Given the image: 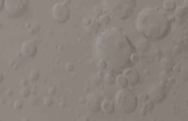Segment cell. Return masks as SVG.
I'll return each mask as SVG.
<instances>
[{
  "mask_svg": "<svg viewBox=\"0 0 188 121\" xmlns=\"http://www.w3.org/2000/svg\"><path fill=\"white\" fill-rule=\"evenodd\" d=\"M22 106H23V102L19 100V99H18V100L15 101V103H14V108H15L16 109H20V108H22Z\"/></svg>",
  "mask_w": 188,
  "mask_h": 121,
  "instance_id": "29",
  "label": "cell"
},
{
  "mask_svg": "<svg viewBox=\"0 0 188 121\" xmlns=\"http://www.w3.org/2000/svg\"><path fill=\"white\" fill-rule=\"evenodd\" d=\"M39 28H36V26H31L30 28H28V31H30L31 34H34L36 31H38Z\"/></svg>",
  "mask_w": 188,
  "mask_h": 121,
  "instance_id": "32",
  "label": "cell"
},
{
  "mask_svg": "<svg viewBox=\"0 0 188 121\" xmlns=\"http://www.w3.org/2000/svg\"><path fill=\"white\" fill-rule=\"evenodd\" d=\"M38 47L36 42L32 40H28L24 41L20 47V52L28 58H32L37 53Z\"/></svg>",
  "mask_w": 188,
  "mask_h": 121,
  "instance_id": "8",
  "label": "cell"
},
{
  "mask_svg": "<svg viewBox=\"0 0 188 121\" xmlns=\"http://www.w3.org/2000/svg\"><path fill=\"white\" fill-rule=\"evenodd\" d=\"M153 105H154V103L151 101L150 99H148L146 102L143 103V106H142V108L144 109H146L147 111H150V110H153Z\"/></svg>",
  "mask_w": 188,
  "mask_h": 121,
  "instance_id": "21",
  "label": "cell"
},
{
  "mask_svg": "<svg viewBox=\"0 0 188 121\" xmlns=\"http://www.w3.org/2000/svg\"><path fill=\"white\" fill-rule=\"evenodd\" d=\"M165 83L166 82H159L156 83L151 84L148 89V96L149 99H150L153 103H161L164 100L166 96V90H165Z\"/></svg>",
  "mask_w": 188,
  "mask_h": 121,
  "instance_id": "6",
  "label": "cell"
},
{
  "mask_svg": "<svg viewBox=\"0 0 188 121\" xmlns=\"http://www.w3.org/2000/svg\"><path fill=\"white\" fill-rule=\"evenodd\" d=\"M28 2L24 0H8L5 3V12L9 17H18L27 10Z\"/></svg>",
  "mask_w": 188,
  "mask_h": 121,
  "instance_id": "5",
  "label": "cell"
},
{
  "mask_svg": "<svg viewBox=\"0 0 188 121\" xmlns=\"http://www.w3.org/2000/svg\"><path fill=\"white\" fill-rule=\"evenodd\" d=\"M172 50L173 53H179V52H180V48H179L178 46L175 47V48H173V49H172Z\"/></svg>",
  "mask_w": 188,
  "mask_h": 121,
  "instance_id": "39",
  "label": "cell"
},
{
  "mask_svg": "<svg viewBox=\"0 0 188 121\" xmlns=\"http://www.w3.org/2000/svg\"><path fill=\"white\" fill-rule=\"evenodd\" d=\"M22 121H30V119L28 117H24V118H22Z\"/></svg>",
  "mask_w": 188,
  "mask_h": 121,
  "instance_id": "46",
  "label": "cell"
},
{
  "mask_svg": "<svg viewBox=\"0 0 188 121\" xmlns=\"http://www.w3.org/2000/svg\"><path fill=\"white\" fill-rule=\"evenodd\" d=\"M48 93H49L50 95H52V96L55 95V93H56V88H55L54 86L50 87V88H49V90H48Z\"/></svg>",
  "mask_w": 188,
  "mask_h": 121,
  "instance_id": "33",
  "label": "cell"
},
{
  "mask_svg": "<svg viewBox=\"0 0 188 121\" xmlns=\"http://www.w3.org/2000/svg\"><path fill=\"white\" fill-rule=\"evenodd\" d=\"M37 103H38V99L36 98L35 96L32 97L31 100V105H35V104H37Z\"/></svg>",
  "mask_w": 188,
  "mask_h": 121,
  "instance_id": "37",
  "label": "cell"
},
{
  "mask_svg": "<svg viewBox=\"0 0 188 121\" xmlns=\"http://www.w3.org/2000/svg\"><path fill=\"white\" fill-rule=\"evenodd\" d=\"M115 105L123 113L129 114L133 112L138 105V98L128 88L119 89L115 95Z\"/></svg>",
  "mask_w": 188,
  "mask_h": 121,
  "instance_id": "4",
  "label": "cell"
},
{
  "mask_svg": "<svg viewBox=\"0 0 188 121\" xmlns=\"http://www.w3.org/2000/svg\"><path fill=\"white\" fill-rule=\"evenodd\" d=\"M104 8L108 16L116 19H125L131 15L135 6V0H106L103 2Z\"/></svg>",
  "mask_w": 188,
  "mask_h": 121,
  "instance_id": "3",
  "label": "cell"
},
{
  "mask_svg": "<svg viewBox=\"0 0 188 121\" xmlns=\"http://www.w3.org/2000/svg\"><path fill=\"white\" fill-rule=\"evenodd\" d=\"M79 103L80 104H82V103H86V98H84V97H80V99H79Z\"/></svg>",
  "mask_w": 188,
  "mask_h": 121,
  "instance_id": "43",
  "label": "cell"
},
{
  "mask_svg": "<svg viewBox=\"0 0 188 121\" xmlns=\"http://www.w3.org/2000/svg\"><path fill=\"white\" fill-rule=\"evenodd\" d=\"M101 74L99 73V74H94L93 75V77H92V83H94V84H99L100 83V82H101V75H100Z\"/></svg>",
  "mask_w": 188,
  "mask_h": 121,
  "instance_id": "23",
  "label": "cell"
},
{
  "mask_svg": "<svg viewBox=\"0 0 188 121\" xmlns=\"http://www.w3.org/2000/svg\"><path fill=\"white\" fill-rule=\"evenodd\" d=\"M172 70L175 71V72H179V71H180V64H179V63H177L176 65H175V67H173Z\"/></svg>",
  "mask_w": 188,
  "mask_h": 121,
  "instance_id": "41",
  "label": "cell"
},
{
  "mask_svg": "<svg viewBox=\"0 0 188 121\" xmlns=\"http://www.w3.org/2000/svg\"><path fill=\"white\" fill-rule=\"evenodd\" d=\"M66 104H67L66 100L62 97V100H61V102L59 103L60 106H61V108H65V106H66Z\"/></svg>",
  "mask_w": 188,
  "mask_h": 121,
  "instance_id": "34",
  "label": "cell"
},
{
  "mask_svg": "<svg viewBox=\"0 0 188 121\" xmlns=\"http://www.w3.org/2000/svg\"><path fill=\"white\" fill-rule=\"evenodd\" d=\"M138 30L147 39L160 40L170 30V22L165 14L158 8H143L137 16Z\"/></svg>",
  "mask_w": 188,
  "mask_h": 121,
  "instance_id": "2",
  "label": "cell"
},
{
  "mask_svg": "<svg viewBox=\"0 0 188 121\" xmlns=\"http://www.w3.org/2000/svg\"><path fill=\"white\" fill-rule=\"evenodd\" d=\"M175 14L178 17H184L186 14V8H184L183 6H179L175 8Z\"/></svg>",
  "mask_w": 188,
  "mask_h": 121,
  "instance_id": "19",
  "label": "cell"
},
{
  "mask_svg": "<svg viewBox=\"0 0 188 121\" xmlns=\"http://www.w3.org/2000/svg\"><path fill=\"white\" fill-rule=\"evenodd\" d=\"M160 76H161V79L162 81L163 82H167L168 79H169V74H168V72H166V71H162V73H160Z\"/></svg>",
  "mask_w": 188,
  "mask_h": 121,
  "instance_id": "25",
  "label": "cell"
},
{
  "mask_svg": "<svg viewBox=\"0 0 188 121\" xmlns=\"http://www.w3.org/2000/svg\"><path fill=\"white\" fill-rule=\"evenodd\" d=\"M52 97L47 96V97H45L44 99H43V105H44L45 106H50V105H52Z\"/></svg>",
  "mask_w": 188,
  "mask_h": 121,
  "instance_id": "27",
  "label": "cell"
},
{
  "mask_svg": "<svg viewBox=\"0 0 188 121\" xmlns=\"http://www.w3.org/2000/svg\"><path fill=\"white\" fill-rule=\"evenodd\" d=\"M35 92H36V88H34V89L31 90V93H32V94H35Z\"/></svg>",
  "mask_w": 188,
  "mask_h": 121,
  "instance_id": "47",
  "label": "cell"
},
{
  "mask_svg": "<svg viewBox=\"0 0 188 121\" xmlns=\"http://www.w3.org/2000/svg\"><path fill=\"white\" fill-rule=\"evenodd\" d=\"M31 94V89H30L28 86L21 87V89L19 91V95L22 97H28Z\"/></svg>",
  "mask_w": 188,
  "mask_h": 121,
  "instance_id": "18",
  "label": "cell"
},
{
  "mask_svg": "<svg viewBox=\"0 0 188 121\" xmlns=\"http://www.w3.org/2000/svg\"><path fill=\"white\" fill-rule=\"evenodd\" d=\"M101 102H102V99L96 93L90 94L86 97V106L91 112L99 111L101 109Z\"/></svg>",
  "mask_w": 188,
  "mask_h": 121,
  "instance_id": "9",
  "label": "cell"
},
{
  "mask_svg": "<svg viewBox=\"0 0 188 121\" xmlns=\"http://www.w3.org/2000/svg\"><path fill=\"white\" fill-rule=\"evenodd\" d=\"M40 78V73L37 70H33L30 74V80L31 81H37Z\"/></svg>",
  "mask_w": 188,
  "mask_h": 121,
  "instance_id": "22",
  "label": "cell"
},
{
  "mask_svg": "<svg viewBox=\"0 0 188 121\" xmlns=\"http://www.w3.org/2000/svg\"><path fill=\"white\" fill-rule=\"evenodd\" d=\"M167 18H168L169 22H172V21H175V16H169V17H167Z\"/></svg>",
  "mask_w": 188,
  "mask_h": 121,
  "instance_id": "42",
  "label": "cell"
},
{
  "mask_svg": "<svg viewBox=\"0 0 188 121\" xmlns=\"http://www.w3.org/2000/svg\"><path fill=\"white\" fill-rule=\"evenodd\" d=\"M162 8L165 11H172L176 8V3L173 0H165L162 3Z\"/></svg>",
  "mask_w": 188,
  "mask_h": 121,
  "instance_id": "16",
  "label": "cell"
},
{
  "mask_svg": "<svg viewBox=\"0 0 188 121\" xmlns=\"http://www.w3.org/2000/svg\"><path fill=\"white\" fill-rule=\"evenodd\" d=\"M105 81L107 84H113L114 83H116V78L112 75V74L107 73L105 75Z\"/></svg>",
  "mask_w": 188,
  "mask_h": 121,
  "instance_id": "20",
  "label": "cell"
},
{
  "mask_svg": "<svg viewBox=\"0 0 188 121\" xmlns=\"http://www.w3.org/2000/svg\"><path fill=\"white\" fill-rule=\"evenodd\" d=\"M132 45L126 34L117 28H110L100 34L95 43L96 58L106 62L107 66L118 71L131 62Z\"/></svg>",
  "mask_w": 188,
  "mask_h": 121,
  "instance_id": "1",
  "label": "cell"
},
{
  "mask_svg": "<svg viewBox=\"0 0 188 121\" xmlns=\"http://www.w3.org/2000/svg\"><path fill=\"white\" fill-rule=\"evenodd\" d=\"M115 103L109 99H103L101 102V110L108 115H110L115 111Z\"/></svg>",
  "mask_w": 188,
  "mask_h": 121,
  "instance_id": "12",
  "label": "cell"
},
{
  "mask_svg": "<svg viewBox=\"0 0 188 121\" xmlns=\"http://www.w3.org/2000/svg\"><path fill=\"white\" fill-rule=\"evenodd\" d=\"M52 14L56 22L64 23L69 19L70 9L64 2H57L52 6Z\"/></svg>",
  "mask_w": 188,
  "mask_h": 121,
  "instance_id": "7",
  "label": "cell"
},
{
  "mask_svg": "<svg viewBox=\"0 0 188 121\" xmlns=\"http://www.w3.org/2000/svg\"><path fill=\"white\" fill-rule=\"evenodd\" d=\"M91 22H92V19L88 17H84L83 19V23L84 26H88L89 24H91Z\"/></svg>",
  "mask_w": 188,
  "mask_h": 121,
  "instance_id": "31",
  "label": "cell"
},
{
  "mask_svg": "<svg viewBox=\"0 0 188 121\" xmlns=\"http://www.w3.org/2000/svg\"><path fill=\"white\" fill-rule=\"evenodd\" d=\"M97 20H98V22H99L100 25L106 26V25H108V23L110 22V18H109V16L107 15V14L105 13V14H101Z\"/></svg>",
  "mask_w": 188,
  "mask_h": 121,
  "instance_id": "17",
  "label": "cell"
},
{
  "mask_svg": "<svg viewBox=\"0 0 188 121\" xmlns=\"http://www.w3.org/2000/svg\"><path fill=\"white\" fill-rule=\"evenodd\" d=\"M97 66L99 67L100 70H104L107 67V63L105 60L103 59H98V62H97Z\"/></svg>",
  "mask_w": 188,
  "mask_h": 121,
  "instance_id": "24",
  "label": "cell"
},
{
  "mask_svg": "<svg viewBox=\"0 0 188 121\" xmlns=\"http://www.w3.org/2000/svg\"><path fill=\"white\" fill-rule=\"evenodd\" d=\"M149 99V96H148V93H141V94H140V96H139V100H140V101H142L143 103L144 102H146L147 100Z\"/></svg>",
  "mask_w": 188,
  "mask_h": 121,
  "instance_id": "28",
  "label": "cell"
},
{
  "mask_svg": "<svg viewBox=\"0 0 188 121\" xmlns=\"http://www.w3.org/2000/svg\"><path fill=\"white\" fill-rule=\"evenodd\" d=\"M161 67L163 71H166V72H168V71H172L175 67V62L173 61L169 58V57H164V58L161 61Z\"/></svg>",
  "mask_w": 188,
  "mask_h": 121,
  "instance_id": "13",
  "label": "cell"
},
{
  "mask_svg": "<svg viewBox=\"0 0 188 121\" xmlns=\"http://www.w3.org/2000/svg\"><path fill=\"white\" fill-rule=\"evenodd\" d=\"M183 6H184V8H185L186 9H188V0H185V1H184Z\"/></svg>",
  "mask_w": 188,
  "mask_h": 121,
  "instance_id": "44",
  "label": "cell"
},
{
  "mask_svg": "<svg viewBox=\"0 0 188 121\" xmlns=\"http://www.w3.org/2000/svg\"><path fill=\"white\" fill-rule=\"evenodd\" d=\"M167 82L169 83V84L170 83H175V79H173V77H170Z\"/></svg>",
  "mask_w": 188,
  "mask_h": 121,
  "instance_id": "45",
  "label": "cell"
},
{
  "mask_svg": "<svg viewBox=\"0 0 188 121\" xmlns=\"http://www.w3.org/2000/svg\"><path fill=\"white\" fill-rule=\"evenodd\" d=\"M79 121H89V118H88V117H86V116H83V117H81L80 118H79Z\"/></svg>",
  "mask_w": 188,
  "mask_h": 121,
  "instance_id": "40",
  "label": "cell"
},
{
  "mask_svg": "<svg viewBox=\"0 0 188 121\" xmlns=\"http://www.w3.org/2000/svg\"><path fill=\"white\" fill-rule=\"evenodd\" d=\"M6 95L8 96H10L13 95V91L12 89H8V90H6Z\"/></svg>",
  "mask_w": 188,
  "mask_h": 121,
  "instance_id": "36",
  "label": "cell"
},
{
  "mask_svg": "<svg viewBox=\"0 0 188 121\" xmlns=\"http://www.w3.org/2000/svg\"><path fill=\"white\" fill-rule=\"evenodd\" d=\"M147 112H148V111H147L146 109H144L143 108L140 109V115H142V116L146 115V114H147Z\"/></svg>",
  "mask_w": 188,
  "mask_h": 121,
  "instance_id": "38",
  "label": "cell"
},
{
  "mask_svg": "<svg viewBox=\"0 0 188 121\" xmlns=\"http://www.w3.org/2000/svg\"><path fill=\"white\" fill-rule=\"evenodd\" d=\"M74 66L73 63L67 62L65 64V69H66V71H68V72H72V71L74 70Z\"/></svg>",
  "mask_w": 188,
  "mask_h": 121,
  "instance_id": "30",
  "label": "cell"
},
{
  "mask_svg": "<svg viewBox=\"0 0 188 121\" xmlns=\"http://www.w3.org/2000/svg\"><path fill=\"white\" fill-rule=\"evenodd\" d=\"M99 26H100V24L98 22V20H92L91 24H89L88 26H85L84 28L86 31H88V33L93 34V33H96L98 30Z\"/></svg>",
  "mask_w": 188,
  "mask_h": 121,
  "instance_id": "15",
  "label": "cell"
},
{
  "mask_svg": "<svg viewBox=\"0 0 188 121\" xmlns=\"http://www.w3.org/2000/svg\"><path fill=\"white\" fill-rule=\"evenodd\" d=\"M123 74L125 75L129 85H135L140 81V74L139 72L134 68L128 67L123 70Z\"/></svg>",
  "mask_w": 188,
  "mask_h": 121,
  "instance_id": "10",
  "label": "cell"
},
{
  "mask_svg": "<svg viewBox=\"0 0 188 121\" xmlns=\"http://www.w3.org/2000/svg\"><path fill=\"white\" fill-rule=\"evenodd\" d=\"M116 83H117V85L120 89H123V88H126L128 86V82L127 80V78L125 77V75L123 74H118L117 77H116Z\"/></svg>",
  "mask_w": 188,
  "mask_h": 121,
  "instance_id": "14",
  "label": "cell"
},
{
  "mask_svg": "<svg viewBox=\"0 0 188 121\" xmlns=\"http://www.w3.org/2000/svg\"><path fill=\"white\" fill-rule=\"evenodd\" d=\"M139 54H138V52H133L131 55V62H132V63H136L137 62L139 61Z\"/></svg>",
  "mask_w": 188,
  "mask_h": 121,
  "instance_id": "26",
  "label": "cell"
},
{
  "mask_svg": "<svg viewBox=\"0 0 188 121\" xmlns=\"http://www.w3.org/2000/svg\"><path fill=\"white\" fill-rule=\"evenodd\" d=\"M135 50L137 52H145L148 51V49L150 47L149 40L147 38H140L135 42Z\"/></svg>",
  "mask_w": 188,
  "mask_h": 121,
  "instance_id": "11",
  "label": "cell"
},
{
  "mask_svg": "<svg viewBox=\"0 0 188 121\" xmlns=\"http://www.w3.org/2000/svg\"><path fill=\"white\" fill-rule=\"evenodd\" d=\"M27 83H28V80H27V79H21V80H20V85H21V87L27 86Z\"/></svg>",
  "mask_w": 188,
  "mask_h": 121,
  "instance_id": "35",
  "label": "cell"
}]
</instances>
